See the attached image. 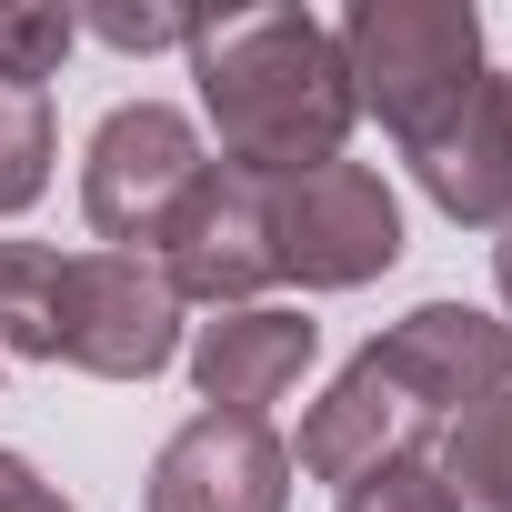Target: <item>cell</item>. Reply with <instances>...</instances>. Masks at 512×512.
<instances>
[{"mask_svg":"<svg viewBox=\"0 0 512 512\" xmlns=\"http://www.w3.org/2000/svg\"><path fill=\"white\" fill-rule=\"evenodd\" d=\"M0 512H81V502H61V482H41L21 452H0Z\"/></svg>","mask_w":512,"mask_h":512,"instance_id":"cell-17","label":"cell"},{"mask_svg":"<svg viewBox=\"0 0 512 512\" xmlns=\"http://www.w3.org/2000/svg\"><path fill=\"white\" fill-rule=\"evenodd\" d=\"M432 442V422H422V402L372 362V352H352L342 372H332V392L302 412V472L312 482H362V472H382V462H402V452H422Z\"/></svg>","mask_w":512,"mask_h":512,"instance_id":"cell-10","label":"cell"},{"mask_svg":"<svg viewBox=\"0 0 512 512\" xmlns=\"http://www.w3.org/2000/svg\"><path fill=\"white\" fill-rule=\"evenodd\" d=\"M191 81H201V111L221 131V161L251 171V181L342 161V141H352L342 41L312 11H221V21H201Z\"/></svg>","mask_w":512,"mask_h":512,"instance_id":"cell-1","label":"cell"},{"mask_svg":"<svg viewBox=\"0 0 512 512\" xmlns=\"http://www.w3.org/2000/svg\"><path fill=\"white\" fill-rule=\"evenodd\" d=\"M342 512H452V492H442V472H432V452H402V462H382V472H362V482L342 492Z\"/></svg>","mask_w":512,"mask_h":512,"instance_id":"cell-15","label":"cell"},{"mask_svg":"<svg viewBox=\"0 0 512 512\" xmlns=\"http://www.w3.org/2000/svg\"><path fill=\"white\" fill-rule=\"evenodd\" d=\"M262 241H272V282L362 292L402 262V201L372 161H312L262 181Z\"/></svg>","mask_w":512,"mask_h":512,"instance_id":"cell-3","label":"cell"},{"mask_svg":"<svg viewBox=\"0 0 512 512\" xmlns=\"http://www.w3.org/2000/svg\"><path fill=\"white\" fill-rule=\"evenodd\" d=\"M201 171H211V151H201L191 111H171V101H121V111H101V131H91V151H81V211H91L101 251H151L161 221H171V201H181Z\"/></svg>","mask_w":512,"mask_h":512,"instance_id":"cell-5","label":"cell"},{"mask_svg":"<svg viewBox=\"0 0 512 512\" xmlns=\"http://www.w3.org/2000/svg\"><path fill=\"white\" fill-rule=\"evenodd\" d=\"M332 41H342L352 111H382V131H392L402 151H422V141L472 101V81L492 71L472 0H362Z\"/></svg>","mask_w":512,"mask_h":512,"instance_id":"cell-2","label":"cell"},{"mask_svg":"<svg viewBox=\"0 0 512 512\" xmlns=\"http://www.w3.org/2000/svg\"><path fill=\"white\" fill-rule=\"evenodd\" d=\"M71 41H81L71 11H0V71L11 81H51L71 61Z\"/></svg>","mask_w":512,"mask_h":512,"instance_id":"cell-14","label":"cell"},{"mask_svg":"<svg viewBox=\"0 0 512 512\" xmlns=\"http://www.w3.org/2000/svg\"><path fill=\"white\" fill-rule=\"evenodd\" d=\"M432 472H442L452 512H512V392L472 402V412H462V422L442 432Z\"/></svg>","mask_w":512,"mask_h":512,"instance_id":"cell-12","label":"cell"},{"mask_svg":"<svg viewBox=\"0 0 512 512\" xmlns=\"http://www.w3.org/2000/svg\"><path fill=\"white\" fill-rule=\"evenodd\" d=\"M292 502V442L241 412H191L141 482V512H282Z\"/></svg>","mask_w":512,"mask_h":512,"instance_id":"cell-7","label":"cell"},{"mask_svg":"<svg viewBox=\"0 0 512 512\" xmlns=\"http://www.w3.org/2000/svg\"><path fill=\"white\" fill-rule=\"evenodd\" d=\"M51 151H61V131H51V91L0 71V221L31 211V201L51 191Z\"/></svg>","mask_w":512,"mask_h":512,"instance_id":"cell-13","label":"cell"},{"mask_svg":"<svg viewBox=\"0 0 512 512\" xmlns=\"http://www.w3.org/2000/svg\"><path fill=\"white\" fill-rule=\"evenodd\" d=\"M412 171H422V191H432L452 221L512 231V71H482L472 101L412 151Z\"/></svg>","mask_w":512,"mask_h":512,"instance_id":"cell-11","label":"cell"},{"mask_svg":"<svg viewBox=\"0 0 512 512\" xmlns=\"http://www.w3.org/2000/svg\"><path fill=\"white\" fill-rule=\"evenodd\" d=\"M181 352V292L141 251H61L41 362H71L91 382H151Z\"/></svg>","mask_w":512,"mask_h":512,"instance_id":"cell-4","label":"cell"},{"mask_svg":"<svg viewBox=\"0 0 512 512\" xmlns=\"http://www.w3.org/2000/svg\"><path fill=\"white\" fill-rule=\"evenodd\" d=\"M412 402H422V422L432 432H452L472 402H492V392H512V322H492V312H472V302H422V312H402L382 342H362Z\"/></svg>","mask_w":512,"mask_h":512,"instance_id":"cell-8","label":"cell"},{"mask_svg":"<svg viewBox=\"0 0 512 512\" xmlns=\"http://www.w3.org/2000/svg\"><path fill=\"white\" fill-rule=\"evenodd\" d=\"M141 262H161V282L181 292V302H211V312H241L251 292L272 282V241H262V181L251 171H231V161H211L181 201H171V221H161V241L141 251Z\"/></svg>","mask_w":512,"mask_h":512,"instance_id":"cell-6","label":"cell"},{"mask_svg":"<svg viewBox=\"0 0 512 512\" xmlns=\"http://www.w3.org/2000/svg\"><path fill=\"white\" fill-rule=\"evenodd\" d=\"M492 282H502V302H512V241H502V251H492Z\"/></svg>","mask_w":512,"mask_h":512,"instance_id":"cell-18","label":"cell"},{"mask_svg":"<svg viewBox=\"0 0 512 512\" xmlns=\"http://www.w3.org/2000/svg\"><path fill=\"white\" fill-rule=\"evenodd\" d=\"M81 31L111 41V51H191L201 11H81Z\"/></svg>","mask_w":512,"mask_h":512,"instance_id":"cell-16","label":"cell"},{"mask_svg":"<svg viewBox=\"0 0 512 512\" xmlns=\"http://www.w3.org/2000/svg\"><path fill=\"white\" fill-rule=\"evenodd\" d=\"M322 332L312 312H282V302H241V312H211L191 332V382L211 412H241V422H272V402L302 392Z\"/></svg>","mask_w":512,"mask_h":512,"instance_id":"cell-9","label":"cell"}]
</instances>
